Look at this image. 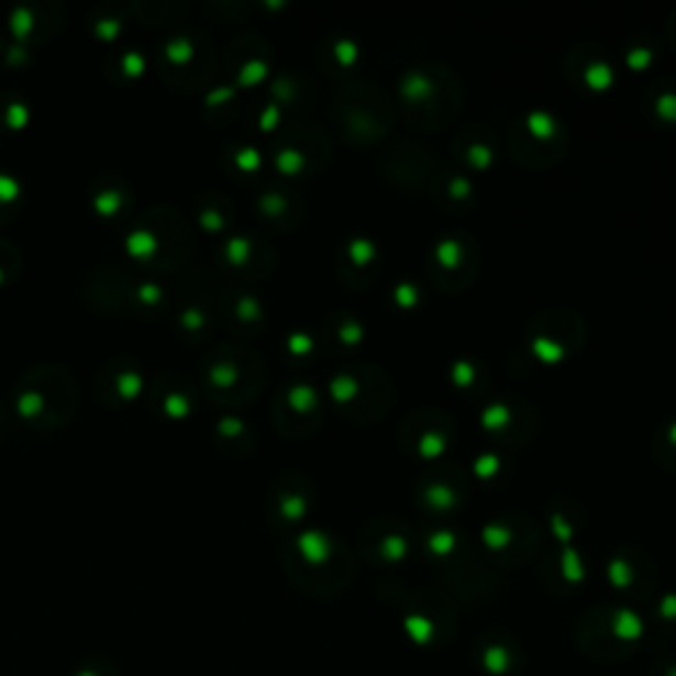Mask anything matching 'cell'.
<instances>
[{
	"instance_id": "1",
	"label": "cell",
	"mask_w": 676,
	"mask_h": 676,
	"mask_svg": "<svg viewBox=\"0 0 676 676\" xmlns=\"http://www.w3.org/2000/svg\"><path fill=\"white\" fill-rule=\"evenodd\" d=\"M529 124H531V133L540 135V137L553 135V130H555L553 120H550V117L544 114V111H534V114L529 117Z\"/></svg>"
},
{
	"instance_id": "2",
	"label": "cell",
	"mask_w": 676,
	"mask_h": 676,
	"mask_svg": "<svg viewBox=\"0 0 676 676\" xmlns=\"http://www.w3.org/2000/svg\"><path fill=\"white\" fill-rule=\"evenodd\" d=\"M301 547H304V555H310L312 561H320V557H325V542L320 534L301 536Z\"/></svg>"
},
{
	"instance_id": "3",
	"label": "cell",
	"mask_w": 676,
	"mask_h": 676,
	"mask_svg": "<svg viewBox=\"0 0 676 676\" xmlns=\"http://www.w3.org/2000/svg\"><path fill=\"white\" fill-rule=\"evenodd\" d=\"M436 257L442 259L446 267L457 265V262H461V246H457L455 241H442V244L436 246Z\"/></svg>"
},
{
	"instance_id": "4",
	"label": "cell",
	"mask_w": 676,
	"mask_h": 676,
	"mask_svg": "<svg viewBox=\"0 0 676 676\" xmlns=\"http://www.w3.org/2000/svg\"><path fill=\"white\" fill-rule=\"evenodd\" d=\"M431 90V85L423 80V77L420 75H412V77H407V82H405V93L407 96H425Z\"/></svg>"
},
{
	"instance_id": "5",
	"label": "cell",
	"mask_w": 676,
	"mask_h": 676,
	"mask_svg": "<svg viewBox=\"0 0 676 676\" xmlns=\"http://www.w3.org/2000/svg\"><path fill=\"white\" fill-rule=\"evenodd\" d=\"M291 402L293 407H299V410H307V407H312L314 402V394L310 389H304V386H299V389L291 391Z\"/></svg>"
},
{
	"instance_id": "6",
	"label": "cell",
	"mask_w": 676,
	"mask_h": 676,
	"mask_svg": "<svg viewBox=\"0 0 676 676\" xmlns=\"http://www.w3.org/2000/svg\"><path fill=\"white\" fill-rule=\"evenodd\" d=\"M16 180H11V177L0 175V199H11V196H16Z\"/></svg>"
},
{
	"instance_id": "7",
	"label": "cell",
	"mask_w": 676,
	"mask_h": 676,
	"mask_svg": "<svg viewBox=\"0 0 676 676\" xmlns=\"http://www.w3.org/2000/svg\"><path fill=\"white\" fill-rule=\"evenodd\" d=\"M352 252H354V259L357 262H365L373 257V246L367 244V241H357V244H352Z\"/></svg>"
},
{
	"instance_id": "8",
	"label": "cell",
	"mask_w": 676,
	"mask_h": 676,
	"mask_svg": "<svg viewBox=\"0 0 676 676\" xmlns=\"http://www.w3.org/2000/svg\"><path fill=\"white\" fill-rule=\"evenodd\" d=\"M439 450H442V439H439V436H425V442H423L425 455H431V452H439Z\"/></svg>"
},
{
	"instance_id": "9",
	"label": "cell",
	"mask_w": 676,
	"mask_h": 676,
	"mask_svg": "<svg viewBox=\"0 0 676 676\" xmlns=\"http://www.w3.org/2000/svg\"><path fill=\"white\" fill-rule=\"evenodd\" d=\"M397 297H399V301H402V304H410V301H415V291H412V288H407V286H402L397 291Z\"/></svg>"
},
{
	"instance_id": "10",
	"label": "cell",
	"mask_w": 676,
	"mask_h": 676,
	"mask_svg": "<svg viewBox=\"0 0 676 676\" xmlns=\"http://www.w3.org/2000/svg\"><path fill=\"white\" fill-rule=\"evenodd\" d=\"M674 109H676V101H674V98H663V101H661V111H663V114H672Z\"/></svg>"
},
{
	"instance_id": "11",
	"label": "cell",
	"mask_w": 676,
	"mask_h": 676,
	"mask_svg": "<svg viewBox=\"0 0 676 676\" xmlns=\"http://www.w3.org/2000/svg\"><path fill=\"white\" fill-rule=\"evenodd\" d=\"M495 463H497L495 457H487V461H481V463H478V474H487V470L495 468Z\"/></svg>"
},
{
	"instance_id": "12",
	"label": "cell",
	"mask_w": 676,
	"mask_h": 676,
	"mask_svg": "<svg viewBox=\"0 0 676 676\" xmlns=\"http://www.w3.org/2000/svg\"><path fill=\"white\" fill-rule=\"evenodd\" d=\"M505 418V410L500 407V410H497V407H491L489 410V415H487V423L491 425V420H502Z\"/></svg>"
}]
</instances>
